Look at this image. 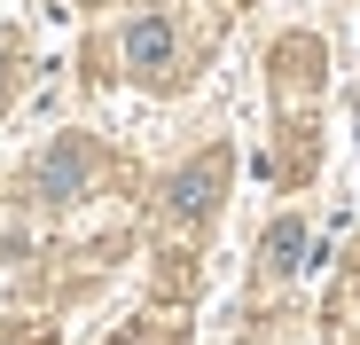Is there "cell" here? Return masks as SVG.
<instances>
[{"mask_svg":"<svg viewBox=\"0 0 360 345\" xmlns=\"http://www.w3.org/2000/svg\"><path fill=\"white\" fill-rule=\"evenodd\" d=\"M117 55H126V71L134 79H172V55H180V32H172V16H134L126 24V39H117Z\"/></svg>","mask_w":360,"mask_h":345,"instance_id":"obj_1","label":"cell"},{"mask_svg":"<svg viewBox=\"0 0 360 345\" xmlns=\"http://www.w3.org/2000/svg\"><path fill=\"white\" fill-rule=\"evenodd\" d=\"M219 189H227V149H204L188 172H172V189H165V204L180 212V220H204L212 204H219Z\"/></svg>","mask_w":360,"mask_h":345,"instance_id":"obj_2","label":"cell"},{"mask_svg":"<svg viewBox=\"0 0 360 345\" xmlns=\"http://www.w3.org/2000/svg\"><path fill=\"white\" fill-rule=\"evenodd\" d=\"M0 345H47V330H8Z\"/></svg>","mask_w":360,"mask_h":345,"instance_id":"obj_5","label":"cell"},{"mask_svg":"<svg viewBox=\"0 0 360 345\" xmlns=\"http://www.w3.org/2000/svg\"><path fill=\"white\" fill-rule=\"evenodd\" d=\"M297 251H306V227H297V220H282L274 236H266V267H282V275H290V267H297Z\"/></svg>","mask_w":360,"mask_h":345,"instance_id":"obj_4","label":"cell"},{"mask_svg":"<svg viewBox=\"0 0 360 345\" xmlns=\"http://www.w3.org/2000/svg\"><path fill=\"white\" fill-rule=\"evenodd\" d=\"M86 172H94V149H86V142L47 149V165H39V196H79V189H86Z\"/></svg>","mask_w":360,"mask_h":345,"instance_id":"obj_3","label":"cell"}]
</instances>
